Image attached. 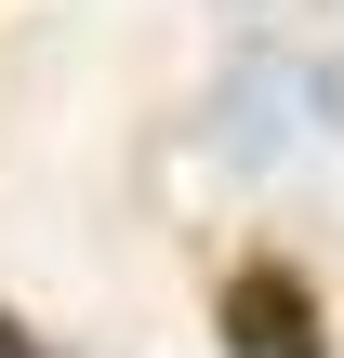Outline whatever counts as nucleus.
<instances>
[{"label": "nucleus", "mask_w": 344, "mask_h": 358, "mask_svg": "<svg viewBox=\"0 0 344 358\" xmlns=\"http://www.w3.org/2000/svg\"><path fill=\"white\" fill-rule=\"evenodd\" d=\"M212 319H225V358H331V332H318V279H305V266H239Z\"/></svg>", "instance_id": "f257e3e1"}, {"label": "nucleus", "mask_w": 344, "mask_h": 358, "mask_svg": "<svg viewBox=\"0 0 344 358\" xmlns=\"http://www.w3.org/2000/svg\"><path fill=\"white\" fill-rule=\"evenodd\" d=\"M0 358H40V332H27V319H0Z\"/></svg>", "instance_id": "f03ea898"}]
</instances>
